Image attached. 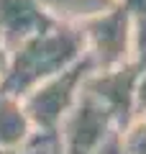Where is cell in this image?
<instances>
[{"mask_svg":"<svg viewBox=\"0 0 146 154\" xmlns=\"http://www.w3.org/2000/svg\"><path fill=\"white\" fill-rule=\"evenodd\" d=\"M80 59H85L82 31L77 26L56 23L11 51L8 69L0 80V90L23 98L36 85L62 75L64 69L75 67Z\"/></svg>","mask_w":146,"mask_h":154,"instance_id":"1","label":"cell"},{"mask_svg":"<svg viewBox=\"0 0 146 154\" xmlns=\"http://www.w3.org/2000/svg\"><path fill=\"white\" fill-rule=\"evenodd\" d=\"M92 69H95V64L85 57L75 67H69L62 75L36 85L31 93L23 95L21 100H23V108H26L28 118H31L33 131H38V134H59L64 118L69 116V110L80 100L82 85H85L87 75Z\"/></svg>","mask_w":146,"mask_h":154,"instance_id":"2","label":"cell"},{"mask_svg":"<svg viewBox=\"0 0 146 154\" xmlns=\"http://www.w3.org/2000/svg\"><path fill=\"white\" fill-rule=\"evenodd\" d=\"M85 36V57L95 64V69L133 62V18L126 0H118L103 16L80 26Z\"/></svg>","mask_w":146,"mask_h":154,"instance_id":"3","label":"cell"},{"mask_svg":"<svg viewBox=\"0 0 146 154\" xmlns=\"http://www.w3.org/2000/svg\"><path fill=\"white\" fill-rule=\"evenodd\" d=\"M115 131V118L92 95L82 93L59 128L62 154H95Z\"/></svg>","mask_w":146,"mask_h":154,"instance_id":"4","label":"cell"},{"mask_svg":"<svg viewBox=\"0 0 146 154\" xmlns=\"http://www.w3.org/2000/svg\"><path fill=\"white\" fill-rule=\"evenodd\" d=\"M144 67L128 62V64L113 67V69H92L87 75L82 93L92 95L103 105L110 116L115 118L118 128H126L133 121V95H136V82Z\"/></svg>","mask_w":146,"mask_h":154,"instance_id":"5","label":"cell"},{"mask_svg":"<svg viewBox=\"0 0 146 154\" xmlns=\"http://www.w3.org/2000/svg\"><path fill=\"white\" fill-rule=\"evenodd\" d=\"M51 26L56 21L41 0H0V38L8 51Z\"/></svg>","mask_w":146,"mask_h":154,"instance_id":"6","label":"cell"},{"mask_svg":"<svg viewBox=\"0 0 146 154\" xmlns=\"http://www.w3.org/2000/svg\"><path fill=\"white\" fill-rule=\"evenodd\" d=\"M33 136V126L28 118L23 100L0 90V149L16 152Z\"/></svg>","mask_w":146,"mask_h":154,"instance_id":"7","label":"cell"},{"mask_svg":"<svg viewBox=\"0 0 146 154\" xmlns=\"http://www.w3.org/2000/svg\"><path fill=\"white\" fill-rule=\"evenodd\" d=\"M118 0H44L46 11L51 13L56 23H64V26H77L92 21V18L103 16L105 11L115 5Z\"/></svg>","mask_w":146,"mask_h":154,"instance_id":"8","label":"cell"},{"mask_svg":"<svg viewBox=\"0 0 146 154\" xmlns=\"http://www.w3.org/2000/svg\"><path fill=\"white\" fill-rule=\"evenodd\" d=\"M133 18V62L146 67V0H126Z\"/></svg>","mask_w":146,"mask_h":154,"instance_id":"9","label":"cell"},{"mask_svg":"<svg viewBox=\"0 0 146 154\" xmlns=\"http://www.w3.org/2000/svg\"><path fill=\"white\" fill-rule=\"evenodd\" d=\"M118 134L123 154H146V118H133Z\"/></svg>","mask_w":146,"mask_h":154,"instance_id":"10","label":"cell"},{"mask_svg":"<svg viewBox=\"0 0 146 154\" xmlns=\"http://www.w3.org/2000/svg\"><path fill=\"white\" fill-rule=\"evenodd\" d=\"M8 154H62L59 134H38V131H33V136L21 149L8 152Z\"/></svg>","mask_w":146,"mask_h":154,"instance_id":"11","label":"cell"},{"mask_svg":"<svg viewBox=\"0 0 146 154\" xmlns=\"http://www.w3.org/2000/svg\"><path fill=\"white\" fill-rule=\"evenodd\" d=\"M133 116L146 118V67L141 69L138 82H136V95H133Z\"/></svg>","mask_w":146,"mask_h":154,"instance_id":"12","label":"cell"},{"mask_svg":"<svg viewBox=\"0 0 146 154\" xmlns=\"http://www.w3.org/2000/svg\"><path fill=\"white\" fill-rule=\"evenodd\" d=\"M8 62H11V51H8V46L3 44V38H0V80H3V75H5V69H8Z\"/></svg>","mask_w":146,"mask_h":154,"instance_id":"13","label":"cell"},{"mask_svg":"<svg viewBox=\"0 0 146 154\" xmlns=\"http://www.w3.org/2000/svg\"><path fill=\"white\" fill-rule=\"evenodd\" d=\"M0 154H8V152H3V149H0Z\"/></svg>","mask_w":146,"mask_h":154,"instance_id":"14","label":"cell"},{"mask_svg":"<svg viewBox=\"0 0 146 154\" xmlns=\"http://www.w3.org/2000/svg\"><path fill=\"white\" fill-rule=\"evenodd\" d=\"M41 3H44V0H41Z\"/></svg>","mask_w":146,"mask_h":154,"instance_id":"15","label":"cell"}]
</instances>
